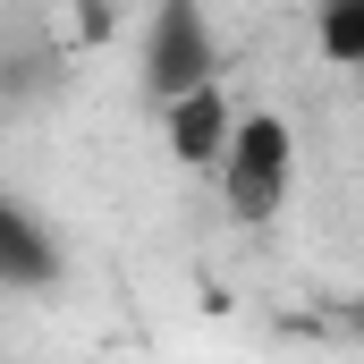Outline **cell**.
I'll return each instance as SVG.
<instances>
[{
  "label": "cell",
  "instance_id": "277c9868",
  "mask_svg": "<svg viewBox=\"0 0 364 364\" xmlns=\"http://www.w3.org/2000/svg\"><path fill=\"white\" fill-rule=\"evenodd\" d=\"M314 43L331 68H364V0H331L314 9Z\"/></svg>",
  "mask_w": 364,
  "mask_h": 364
},
{
  "label": "cell",
  "instance_id": "6da1fadb",
  "mask_svg": "<svg viewBox=\"0 0 364 364\" xmlns=\"http://www.w3.org/2000/svg\"><path fill=\"white\" fill-rule=\"evenodd\" d=\"M212 178H220L229 220H246V229L279 220V203H288V186H296V127H288L279 110H237V127H229Z\"/></svg>",
  "mask_w": 364,
  "mask_h": 364
},
{
  "label": "cell",
  "instance_id": "8992f818",
  "mask_svg": "<svg viewBox=\"0 0 364 364\" xmlns=\"http://www.w3.org/2000/svg\"><path fill=\"white\" fill-rule=\"evenodd\" d=\"M119 34V9H77V43H110Z\"/></svg>",
  "mask_w": 364,
  "mask_h": 364
},
{
  "label": "cell",
  "instance_id": "5b68a950",
  "mask_svg": "<svg viewBox=\"0 0 364 364\" xmlns=\"http://www.w3.org/2000/svg\"><path fill=\"white\" fill-rule=\"evenodd\" d=\"M0 272H9V279H43V272H51L43 237H34V229H26V220L9 212V203H0Z\"/></svg>",
  "mask_w": 364,
  "mask_h": 364
},
{
  "label": "cell",
  "instance_id": "7a4b0ae2",
  "mask_svg": "<svg viewBox=\"0 0 364 364\" xmlns=\"http://www.w3.org/2000/svg\"><path fill=\"white\" fill-rule=\"evenodd\" d=\"M144 77H153V102H170V93H195L220 77V51H212V26L195 17V9H161L153 17V51H144Z\"/></svg>",
  "mask_w": 364,
  "mask_h": 364
},
{
  "label": "cell",
  "instance_id": "3957f363",
  "mask_svg": "<svg viewBox=\"0 0 364 364\" xmlns=\"http://www.w3.org/2000/svg\"><path fill=\"white\" fill-rule=\"evenodd\" d=\"M229 127H237L229 77H212V85L170 93V102H161V144H170V161H178V170H212V161H220V144H229Z\"/></svg>",
  "mask_w": 364,
  "mask_h": 364
}]
</instances>
